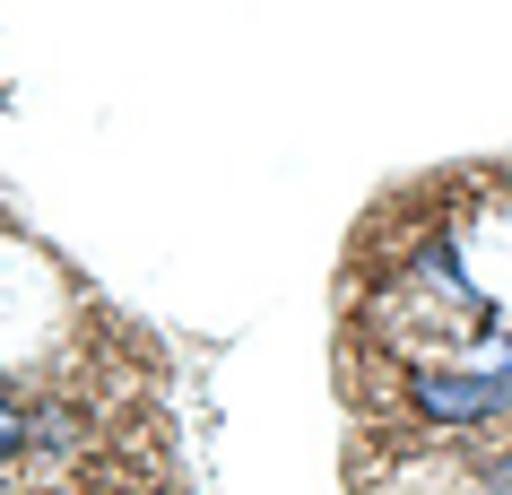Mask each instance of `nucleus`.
Segmentation results:
<instances>
[{
	"instance_id": "7ed1b4c3",
	"label": "nucleus",
	"mask_w": 512,
	"mask_h": 495,
	"mask_svg": "<svg viewBox=\"0 0 512 495\" xmlns=\"http://www.w3.org/2000/svg\"><path fill=\"white\" fill-rule=\"evenodd\" d=\"M460 495H512V443H486L460 461Z\"/></svg>"
},
{
	"instance_id": "39448f33",
	"label": "nucleus",
	"mask_w": 512,
	"mask_h": 495,
	"mask_svg": "<svg viewBox=\"0 0 512 495\" xmlns=\"http://www.w3.org/2000/svg\"><path fill=\"white\" fill-rule=\"evenodd\" d=\"M27 391H35V383H27V374H18L9 357H0V400H27Z\"/></svg>"
},
{
	"instance_id": "20e7f679",
	"label": "nucleus",
	"mask_w": 512,
	"mask_h": 495,
	"mask_svg": "<svg viewBox=\"0 0 512 495\" xmlns=\"http://www.w3.org/2000/svg\"><path fill=\"white\" fill-rule=\"evenodd\" d=\"M35 469V435H27V400H0V478Z\"/></svg>"
},
{
	"instance_id": "f257e3e1",
	"label": "nucleus",
	"mask_w": 512,
	"mask_h": 495,
	"mask_svg": "<svg viewBox=\"0 0 512 495\" xmlns=\"http://www.w3.org/2000/svg\"><path fill=\"white\" fill-rule=\"evenodd\" d=\"M391 391L426 443H478L495 426H512V374H495L478 357H417L391 374Z\"/></svg>"
},
{
	"instance_id": "f03ea898",
	"label": "nucleus",
	"mask_w": 512,
	"mask_h": 495,
	"mask_svg": "<svg viewBox=\"0 0 512 495\" xmlns=\"http://www.w3.org/2000/svg\"><path fill=\"white\" fill-rule=\"evenodd\" d=\"M27 435H35V461L44 469H70V461L96 452V409L61 383H35L27 391Z\"/></svg>"
}]
</instances>
